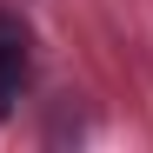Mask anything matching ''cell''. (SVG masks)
<instances>
[{"label":"cell","mask_w":153,"mask_h":153,"mask_svg":"<svg viewBox=\"0 0 153 153\" xmlns=\"http://www.w3.org/2000/svg\"><path fill=\"white\" fill-rule=\"evenodd\" d=\"M20 87H27V27L0 13V113H13Z\"/></svg>","instance_id":"obj_1"}]
</instances>
